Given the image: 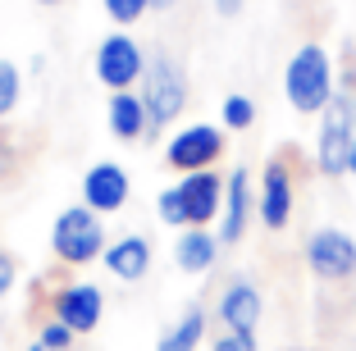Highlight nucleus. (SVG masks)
<instances>
[{
	"label": "nucleus",
	"mask_w": 356,
	"mask_h": 351,
	"mask_svg": "<svg viewBox=\"0 0 356 351\" xmlns=\"http://www.w3.org/2000/svg\"><path fill=\"white\" fill-rule=\"evenodd\" d=\"M224 183L229 178L215 174V169H201V174H183L178 183L160 187L156 192V215L169 228H210L224 210Z\"/></svg>",
	"instance_id": "nucleus-1"
},
{
	"label": "nucleus",
	"mask_w": 356,
	"mask_h": 351,
	"mask_svg": "<svg viewBox=\"0 0 356 351\" xmlns=\"http://www.w3.org/2000/svg\"><path fill=\"white\" fill-rule=\"evenodd\" d=\"M283 96L297 114H320L334 105L338 96V78H334V55L325 51L320 42H302L288 64H283Z\"/></svg>",
	"instance_id": "nucleus-2"
},
{
	"label": "nucleus",
	"mask_w": 356,
	"mask_h": 351,
	"mask_svg": "<svg viewBox=\"0 0 356 351\" xmlns=\"http://www.w3.org/2000/svg\"><path fill=\"white\" fill-rule=\"evenodd\" d=\"M137 96L147 105L151 114V128H169L174 119H183L188 110V69L174 60L169 51H156L147 60V73H142V83H137Z\"/></svg>",
	"instance_id": "nucleus-3"
},
{
	"label": "nucleus",
	"mask_w": 356,
	"mask_h": 351,
	"mask_svg": "<svg viewBox=\"0 0 356 351\" xmlns=\"http://www.w3.org/2000/svg\"><path fill=\"white\" fill-rule=\"evenodd\" d=\"M105 247H110V238H105L101 215L87 210L83 201H78V206H64L60 215H55V224H51V251H55L60 265L83 269V265H92V260H101Z\"/></svg>",
	"instance_id": "nucleus-4"
},
{
	"label": "nucleus",
	"mask_w": 356,
	"mask_h": 351,
	"mask_svg": "<svg viewBox=\"0 0 356 351\" xmlns=\"http://www.w3.org/2000/svg\"><path fill=\"white\" fill-rule=\"evenodd\" d=\"M352 146H356V105L347 92H338L334 105L315 124V169L325 178H343L347 160H352Z\"/></svg>",
	"instance_id": "nucleus-5"
},
{
	"label": "nucleus",
	"mask_w": 356,
	"mask_h": 351,
	"mask_svg": "<svg viewBox=\"0 0 356 351\" xmlns=\"http://www.w3.org/2000/svg\"><path fill=\"white\" fill-rule=\"evenodd\" d=\"M147 60L151 55L137 46V37H128L124 28H115L110 37H101V46H96V55H92L96 83H101L110 96L115 92H137L142 73H147Z\"/></svg>",
	"instance_id": "nucleus-6"
},
{
	"label": "nucleus",
	"mask_w": 356,
	"mask_h": 351,
	"mask_svg": "<svg viewBox=\"0 0 356 351\" xmlns=\"http://www.w3.org/2000/svg\"><path fill=\"white\" fill-rule=\"evenodd\" d=\"M302 256H306L311 279H320V283H334L338 288V283L356 279V238L347 233V228H334V224L315 228L311 238H306Z\"/></svg>",
	"instance_id": "nucleus-7"
},
{
	"label": "nucleus",
	"mask_w": 356,
	"mask_h": 351,
	"mask_svg": "<svg viewBox=\"0 0 356 351\" xmlns=\"http://www.w3.org/2000/svg\"><path fill=\"white\" fill-rule=\"evenodd\" d=\"M293 210H297V174L283 155H274V160H265L261 183H256V219L270 233H283L293 224Z\"/></svg>",
	"instance_id": "nucleus-8"
},
{
	"label": "nucleus",
	"mask_w": 356,
	"mask_h": 351,
	"mask_svg": "<svg viewBox=\"0 0 356 351\" xmlns=\"http://www.w3.org/2000/svg\"><path fill=\"white\" fill-rule=\"evenodd\" d=\"M224 155V128L220 124H183L174 137L165 142V165L183 174H201V169H215Z\"/></svg>",
	"instance_id": "nucleus-9"
},
{
	"label": "nucleus",
	"mask_w": 356,
	"mask_h": 351,
	"mask_svg": "<svg viewBox=\"0 0 356 351\" xmlns=\"http://www.w3.org/2000/svg\"><path fill=\"white\" fill-rule=\"evenodd\" d=\"M51 320H60L64 329H74L78 338L101 329L105 320V292L87 279H69L51 292Z\"/></svg>",
	"instance_id": "nucleus-10"
},
{
	"label": "nucleus",
	"mask_w": 356,
	"mask_h": 351,
	"mask_svg": "<svg viewBox=\"0 0 356 351\" xmlns=\"http://www.w3.org/2000/svg\"><path fill=\"white\" fill-rule=\"evenodd\" d=\"M256 219V183H252V169L247 165H233L229 169V183H224V210H220V242L224 247H238L247 238V224Z\"/></svg>",
	"instance_id": "nucleus-11"
},
{
	"label": "nucleus",
	"mask_w": 356,
	"mask_h": 351,
	"mask_svg": "<svg viewBox=\"0 0 356 351\" xmlns=\"http://www.w3.org/2000/svg\"><path fill=\"white\" fill-rule=\"evenodd\" d=\"M215 315H220V324L229 333H256V329H261V320H265V297H261V288H256L247 274L229 279L220 288Z\"/></svg>",
	"instance_id": "nucleus-12"
},
{
	"label": "nucleus",
	"mask_w": 356,
	"mask_h": 351,
	"mask_svg": "<svg viewBox=\"0 0 356 351\" xmlns=\"http://www.w3.org/2000/svg\"><path fill=\"white\" fill-rule=\"evenodd\" d=\"M128 197H133V178H128V169L115 165V160H96V165L83 174V206L96 210V215L124 210Z\"/></svg>",
	"instance_id": "nucleus-13"
},
{
	"label": "nucleus",
	"mask_w": 356,
	"mask_h": 351,
	"mask_svg": "<svg viewBox=\"0 0 356 351\" xmlns=\"http://www.w3.org/2000/svg\"><path fill=\"white\" fill-rule=\"evenodd\" d=\"M151 260H156L151 242L142 238V233H124V238H115L105 247L101 265H105V274H115L119 283H142L151 274Z\"/></svg>",
	"instance_id": "nucleus-14"
},
{
	"label": "nucleus",
	"mask_w": 356,
	"mask_h": 351,
	"mask_svg": "<svg viewBox=\"0 0 356 351\" xmlns=\"http://www.w3.org/2000/svg\"><path fill=\"white\" fill-rule=\"evenodd\" d=\"M105 128H110L119 142H142V137L156 133V128H151V114H147V105H142L137 92H115L110 101H105Z\"/></svg>",
	"instance_id": "nucleus-15"
},
{
	"label": "nucleus",
	"mask_w": 356,
	"mask_h": 351,
	"mask_svg": "<svg viewBox=\"0 0 356 351\" xmlns=\"http://www.w3.org/2000/svg\"><path fill=\"white\" fill-rule=\"evenodd\" d=\"M220 233H210V228H183L174 242V265L183 274H210L215 260H220Z\"/></svg>",
	"instance_id": "nucleus-16"
},
{
	"label": "nucleus",
	"mask_w": 356,
	"mask_h": 351,
	"mask_svg": "<svg viewBox=\"0 0 356 351\" xmlns=\"http://www.w3.org/2000/svg\"><path fill=\"white\" fill-rule=\"evenodd\" d=\"M206 324H210V315H206L201 301L183 306V315H178V320L156 338V351H197L201 342H206Z\"/></svg>",
	"instance_id": "nucleus-17"
},
{
	"label": "nucleus",
	"mask_w": 356,
	"mask_h": 351,
	"mask_svg": "<svg viewBox=\"0 0 356 351\" xmlns=\"http://www.w3.org/2000/svg\"><path fill=\"white\" fill-rule=\"evenodd\" d=\"M252 124H256V101L247 92H229L220 101V128H229V133H247Z\"/></svg>",
	"instance_id": "nucleus-18"
},
{
	"label": "nucleus",
	"mask_w": 356,
	"mask_h": 351,
	"mask_svg": "<svg viewBox=\"0 0 356 351\" xmlns=\"http://www.w3.org/2000/svg\"><path fill=\"white\" fill-rule=\"evenodd\" d=\"M19 96H23V73L14 60H0V124L19 110Z\"/></svg>",
	"instance_id": "nucleus-19"
},
{
	"label": "nucleus",
	"mask_w": 356,
	"mask_h": 351,
	"mask_svg": "<svg viewBox=\"0 0 356 351\" xmlns=\"http://www.w3.org/2000/svg\"><path fill=\"white\" fill-rule=\"evenodd\" d=\"M101 10H105V19L115 23V28H133L137 19H147L151 14V0H101Z\"/></svg>",
	"instance_id": "nucleus-20"
},
{
	"label": "nucleus",
	"mask_w": 356,
	"mask_h": 351,
	"mask_svg": "<svg viewBox=\"0 0 356 351\" xmlns=\"http://www.w3.org/2000/svg\"><path fill=\"white\" fill-rule=\"evenodd\" d=\"M37 342H42L46 351H69V347L78 342V333H74V329H64L60 320H46L42 329H37Z\"/></svg>",
	"instance_id": "nucleus-21"
},
{
	"label": "nucleus",
	"mask_w": 356,
	"mask_h": 351,
	"mask_svg": "<svg viewBox=\"0 0 356 351\" xmlns=\"http://www.w3.org/2000/svg\"><path fill=\"white\" fill-rule=\"evenodd\" d=\"M210 351H261V342H256V333H229V329H220L215 338H210Z\"/></svg>",
	"instance_id": "nucleus-22"
},
{
	"label": "nucleus",
	"mask_w": 356,
	"mask_h": 351,
	"mask_svg": "<svg viewBox=\"0 0 356 351\" xmlns=\"http://www.w3.org/2000/svg\"><path fill=\"white\" fill-rule=\"evenodd\" d=\"M14 283H19V265H14L10 251H0V301L14 292Z\"/></svg>",
	"instance_id": "nucleus-23"
},
{
	"label": "nucleus",
	"mask_w": 356,
	"mask_h": 351,
	"mask_svg": "<svg viewBox=\"0 0 356 351\" xmlns=\"http://www.w3.org/2000/svg\"><path fill=\"white\" fill-rule=\"evenodd\" d=\"M215 14H220V19H238V14H242V0H215Z\"/></svg>",
	"instance_id": "nucleus-24"
},
{
	"label": "nucleus",
	"mask_w": 356,
	"mask_h": 351,
	"mask_svg": "<svg viewBox=\"0 0 356 351\" xmlns=\"http://www.w3.org/2000/svg\"><path fill=\"white\" fill-rule=\"evenodd\" d=\"M174 5H178V0H151V10H156V14H165V10H174Z\"/></svg>",
	"instance_id": "nucleus-25"
},
{
	"label": "nucleus",
	"mask_w": 356,
	"mask_h": 351,
	"mask_svg": "<svg viewBox=\"0 0 356 351\" xmlns=\"http://www.w3.org/2000/svg\"><path fill=\"white\" fill-rule=\"evenodd\" d=\"M347 174L356 178V146H352V160H347Z\"/></svg>",
	"instance_id": "nucleus-26"
},
{
	"label": "nucleus",
	"mask_w": 356,
	"mask_h": 351,
	"mask_svg": "<svg viewBox=\"0 0 356 351\" xmlns=\"http://www.w3.org/2000/svg\"><path fill=\"white\" fill-rule=\"evenodd\" d=\"M28 351H46V347H42V342H37V338H32V342H28Z\"/></svg>",
	"instance_id": "nucleus-27"
},
{
	"label": "nucleus",
	"mask_w": 356,
	"mask_h": 351,
	"mask_svg": "<svg viewBox=\"0 0 356 351\" xmlns=\"http://www.w3.org/2000/svg\"><path fill=\"white\" fill-rule=\"evenodd\" d=\"M37 5H60V0H37Z\"/></svg>",
	"instance_id": "nucleus-28"
}]
</instances>
